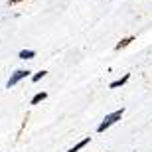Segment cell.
Listing matches in <instances>:
<instances>
[{"label":"cell","instance_id":"obj_1","mask_svg":"<svg viewBox=\"0 0 152 152\" xmlns=\"http://www.w3.org/2000/svg\"><path fill=\"white\" fill-rule=\"evenodd\" d=\"M123 113H124V109L121 107L118 111H115V113H111V115H107L105 117V121H103L99 126H97V132H105V130L109 129V126H113L117 121H121V117H123Z\"/></svg>","mask_w":152,"mask_h":152},{"label":"cell","instance_id":"obj_2","mask_svg":"<svg viewBox=\"0 0 152 152\" xmlns=\"http://www.w3.org/2000/svg\"><path fill=\"white\" fill-rule=\"evenodd\" d=\"M30 75V71L28 69H18V71H14V73L10 75V79H8V83H6V87L10 89V87H14L16 83H20L22 79H26Z\"/></svg>","mask_w":152,"mask_h":152},{"label":"cell","instance_id":"obj_3","mask_svg":"<svg viewBox=\"0 0 152 152\" xmlns=\"http://www.w3.org/2000/svg\"><path fill=\"white\" fill-rule=\"evenodd\" d=\"M130 42H134V36H129V38H123V39H121V42H118L117 45H115V50H117V51L124 50V48H126V45H129Z\"/></svg>","mask_w":152,"mask_h":152},{"label":"cell","instance_id":"obj_4","mask_svg":"<svg viewBox=\"0 0 152 152\" xmlns=\"http://www.w3.org/2000/svg\"><path fill=\"white\" fill-rule=\"evenodd\" d=\"M129 77H130L129 73H124V75H123L121 79H117V81H113V83L109 85V87H111V89H117V87H121V85H124V83H126V81H129Z\"/></svg>","mask_w":152,"mask_h":152},{"label":"cell","instance_id":"obj_5","mask_svg":"<svg viewBox=\"0 0 152 152\" xmlns=\"http://www.w3.org/2000/svg\"><path fill=\"white\" fill-rule=\"evenodd\" d=\"M89 140H91V136H85L83 140H81V142H77V144H75L73 148H69L67 152H77V150H81L83 146H87V144H89Z\"/></svg>","mask_w":152,"mask_h":152},{"label":"cell","instance_id":"obj_6","mask_svg":"<svg viewBox=\"0 0 152 152\" xmlns=\"http://www.w3.org/2000/svg\"><path fill=\"white\" fill-rule=\"evenodd\" d=\"M45 97H48V93H45V91H42V93H36V95L32 97V101H30V105H38V103H42V101H44Z\"/></svg>","mask_w":152,"mask_h":152},{"label":"cell","instance_id":"obj_7","mask_svg":"<svg viewBox=\"0 0 152 152\" xmlns=\"http://www.w3.org/2000/svg\"><path fill=\"white\" fill-rule=\"evenodd\" d=\"M18 57L20 59H32V57H36V51L34 50H22L18 53Z\"/></svg>","mask_w":152,"mask_h":152},{"label":"cell","instance_id":"obj_8","mask_svg":"<svg viewBox=\"0 0 152 152\" xmlns=\"http://www.w3.org/2000/svg\"><path fill=\"white\" fill-rule=\"evenodd\" d=\"M45 75H48V71H39V73H36L34 77H32V81L36 83V81H39V79H42V77H45Z\"/></svg>","mask_w":152,"mask_h":152},{"label":"cell","instance_id":"obj_9","mask_svg":"<svg viewBox=\"0 0 152 152\" xmlns=\"http://www.w3.org/2000/svg\"><path fill=\"white\" fill-rule=\"evenodd\" d=\"M20 2H24V0H8V4L14 6V4H20Z\"/></svg>","mask_w":152,"mask_h":152}]
</instances>
